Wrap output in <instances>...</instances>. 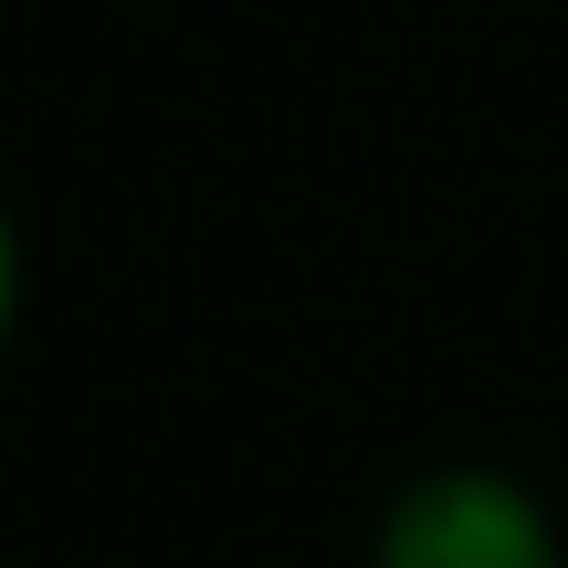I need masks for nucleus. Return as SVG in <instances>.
Instances as JSON below:
<instances>
[{"label": "nucleus", "instance_id": "1", "mask_svg": "<svg viewBox=\"0 0 568 568\" xmlns=\"http://www.w3.org/2000/svg\"><path fill=\"white\" fill-rule=\"evenodd\" d=\"M368 568H568V527L516 464H422L389 485Z\"/></svg>", "mask_w": 568, "mask_h": 568}, {"label": "nucleus", "instance_id": "2", "mask_svg": "<svg viewBox=\"0 0 568 568\" xmlns=\"http://www.w3.org/2000/svg\"><path fill=\"white\" fill-rule=\"evenodd\" d=\"M21 305H32V243H21V211H11V190H0V368H11V347H21Z\"/></svg>", "mask_w": 568, "mask_h": 568}]
</instances>
